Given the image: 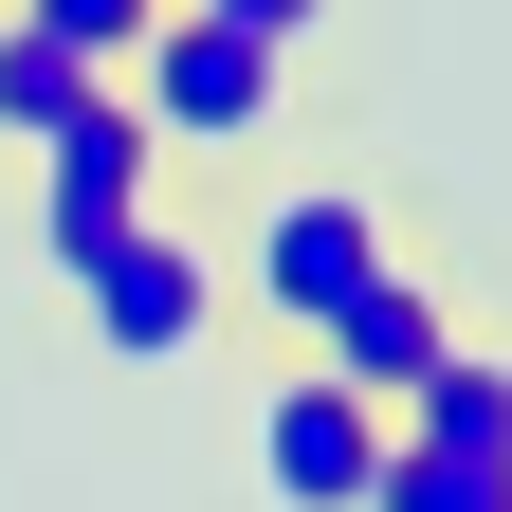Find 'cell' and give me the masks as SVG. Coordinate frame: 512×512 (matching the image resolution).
I'll use <instances>...</instances> for the list:
<instances>
[{
  "instance_id": "obj_6",
  "label": "cell",
  "mask_w": 512,
  "mask_h": 512,
  "mask_svg": "<svg viewBox=\"0 0 512 512\" xmlns=\"http://www.w3.org/2000/svg\"><path fill=\"white\" fill-rule=\"evenodd\" d=\"M458 348H476V293L439 275V238H421V256H384V275L330 311V330H311V366H330V384H366L384 421H403V403H421V384L458 366Z\"/></svg>"
},
{
  "instance_id": "obj_4",
  "label": "cell",
  "mask_w": 512,
  "mask_h": 512,
  "mask_svg": "<svg viewBox=\"0 0 512 512\" xmlns=\"http://www.w3.org/2000/svg\"><path fill=\"white\" fill-rule=\"evenodd\" d=\"M238 476H256V512H366L384 494V403L330 384L311 348H256V384H238Z\"/></svg>"
},
{
  "instance_id": "obj_3",
  "label": "cell",
  "mask_w": 512,
  "mask_h": 512,
  "mask_svg": "<svg viewBox=\"0 0 512 512\" xmlns=\"http://www.w3.org/2000/svg\"><path fill=\"white\" fill-rule=\"evenodd\" d=\"M74 311H92L110 366H202V348L238 330V293H220V183H165V202L74 275Z\"/></svg>"
},
{
  "instance_id": "obj_8",
  "label": "cell",
  "mask_w": 512,
  "mask_h": 512,
  "mask_svg": "<svg viewBox=\"0 0 512 512\" xmlns=\"http://www.w3.org/2000/svg\"><path fill=\"white\" fill-rule=\"evenodd\" d=\"M110 74H92V55H55L37 19H0V147H37V128H74Z\"/></svg>"
},
{
  "instance_id": "obj_9",
  "label": "cell",
  "mask_w": 512,
  "mask_h": 512,
  "mask_svg": "<svg viewBox=\"0 0 512 512\" xmlns=\"http://www.w3.org/2000/svg\"><path fill=\"white\" fill-rule=\"evenodd\" d=\"M0 19H37L55 55H92V74H128V37H147L165 0H0Z\"/></svg>"
},
{
  "instance_id": "obj_7",
  "label": "cell",
  "mask_w": 512,
  "mask_h": 512,
  "mask_svg": "<svg viewBox=\"0 0 512 512\" xmlns=\"http://www.w3.org/2000/svg\"><path fill=\"white\" fill-rule=\"evenodd\" d=\"M19 165H37V256H55V275H92V256L165 202V147H147V110H128V92H92L74 128H37Z\"/></svg>"
},
{
  "instance_id": "obj_1",
  "label": "cell",
  "mask_w": 512,
  "mask_h": 512,
  "mask_svg": "<svg viewBox=\"0 0 512 512\" xmlns=\"http://www.w3.org/2000/svg\"><path fill=\"white\" fill-rule=\"evenodd\" d=\"M421 238H439V220L403 202V165H366V147H275V165L220 202V293H238L256 348H311L384 256H421Z\"/></svg>"
},
{
  "instance_id": "obj_2",
  "label": "cell",
  "mask_w": 512,
  "mask_h": 512,
  "mask_svg": "<svg viewBox=\"0 0 512 512\" xmlns=\"http://www.w3.org/2000/svg\"><path fill=\"white\" fill-rule=\"evenodd\" d=\"M110 92L147 110L165 183H220V165L256 183V165L311 128V55H293V37H238V19H183V0H165V19L128 37V74H110Z\"/></svg>"
},
{
  "instance_id": "obj_10",
  "label": "cell",
  "mask_w": 512,
  "mask_h": 512,
  "mask_svg": "<svg viewBox=\"0 0 512 512\" xmlns=\"http://www.w3.org/2000/svg\"><path fill=\"white\" fill-rule=\"evenodd\" d=\"M183 19H238V37H293V55H311V37H330V0H183Z\"/></svg>"
},
{
  "instance_id": "obj_5",
  "label": "cell",
  "mask_w": 512,
  "mask_h": 512,
  "mask_svg": "<svg viewBox=\"0 0 512 512\" xmlns=\"http://www.w3.org/2000/svg\"><path fill=\"white\" fill-rule=\"evenodd\" d=\"M366 512H512V348H458L384 421V494Z\"/></svg>"
}]
</instances>
